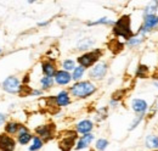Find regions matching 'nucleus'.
<instances>
[{"mask_svg":"<svg viewBox=\"0 0 158 151\" xmlns=\"http://www.w3.org/2000/svg\"><path fill=\"white\" fill-rule=\"evenodd\" d=\"M96 85L90 80H79L69 87L68 93L77 99H86L96 92Z\"/></svg>","mask_w":158,"mask_h":151,"instance_id":"1","label":"nucleus"},{"mask_svg":"<svg viewBox=\"0 0 158 151\" xmlns=\"http://www.w3.org/2000/svg\"><path fill=\"white\" fill-rule=\"evenodd\" d=\"M112 33L118 38H123L125 40H129L130 38L134 37V33L131 31V19L129 15H123L120 19L114 22Z\"/></svg>","mask_w":158,"mask_h":151,"instance_id":"2","label":"nucleus"},{"mask_svg":"<svg viewBox=\"0 0 158 151\" xmlns=\"http://www.w3.org/2000/svg\"><path fill=\"white\" fill-rule=\"evenodd\" d=\"M103 51L101 49H94L91 51H86L84 54H81L80 56L77 58L79 66L84 67L85 70L89 68V67H93L98 63V61L100 60V57L102 56Z\"/></svg>","mask_w":158,"mask_h":151,"instance_id":"3","label":"nucleus"},{"mask_svg":"<svg viewBox=\"0 0 158 151\" xmlns=\"http://www.w3.org/2000/svg\"><path fill=\"white\" fill-rule=\"evenodd\" d=\"M78 138V133L76 131H66L61 133L59 139V148L61 151H71L76 148V140Z\"/></svg>","mask_w":158,"mask_h":151,"instance_id":"4","label":"nucleus"},{"mask_svg":"<svg viewBox=\"0 0 158 151\" xmlns=\"http://www.w3.org/2000/svg\"><path fill=\"white\" fill-rule=\"evenodd\" d=\"M34 132L37 134V136H39L44 143H48L50 140H52L56 135V126L54 123H45V124H40L34 128Z\"/></svg>","mask_w":158,"mask_h":151,"instance_id":"5","label":"nucleus"},{"mask_svg":"<svg viewBox=\"0 0 158 151\" xmlns=\"http://www.w3.org/2000/svg\"><path fill=\"white\" fill-rule=\"evenodd\" d=\"M2 89L9 94H20L21 82L16 76H9L1 84Z\"/></svg>","mask_w":158,"mask_h":151,"instance_id":"6","label":"nucleus"},{"mask_svg":"<svg viewBox=\"0 0 158 151\" xmlns=\"http://www.w3.org/2000/svg\"><path fill=\"white\" fill-rule=\"evenodd\" d=\"M158 27V16H147L143 17V23L140 27L138 34L140 37H145V34H147L148 32H151L152 29Z\"/></svg>","mask_w":158,"mask_h":151,"instance_id":"7","label":"nucleus"},{"mask_svg":"<svg viewBox=\"0 0 158 151\" xmlns=\"http://www.w3.org/2000/svg\"><path fill=\"white\" fill-rule=\"evenodd\" d=\"M108 71V65L106 62H98L89 72V77L94 80H101L105 78V76Z\"/></svg>","mask_w":158,"mask_h":151,"instance_id":"8","label":"nucleus"},{"mask_svg":"<svg viewBox=\"0 0 158 151\" xmlns=\"http://www.w3.org/2000/svg\"><path fill=\"white\" fill-rule=\"evenodd\" d=\"M16 139L6 133H0V151H15L16 150Z\"/></svg>","mask_w":158,"mask_h":151,"instance_id":"9","label":"nucleus"},{"mask_svg":"<svg viewBox=\"0 0 158 151\" xmlns=\"http://www.w3.org/2000/svg\"><path fill=\"white\" fill-rule=\"evenodd\" d=\"M32 139H33V135H32V133L29 132V129L26 126L21 124L19 133L16 134V141L20 145H27Z\"/></svg>","mask_w":158,"mask_h":151,"instance_id":"10","label":"nucleus"},{"mask_svg":"<svg viewBox=\"0 0 158 151\" xmlns=\"http://www.w3.org/2000/svg\"><path fill=\"white\" fill-rule=\"evenodd\" d=\"M41 71L46 77H55L57 72V66L54 60L45 58L44 61H41Z\"/></svg>","mask_w":158,"mask_h":151,"instance_id":"11","label":"nucleus"},{"mask_svg":"<svg viewBox=\"0 0 158 151\" xmlns=\"http://www.w3.org/2000/svg\"><path fill=\"white\" fill-rule=\"evenodd\" d=\"M55 82L59 84V85H67L69 84V82L72 80V75L67 71H63V70H60L56 72V75L54 77Z\"/></svg>","mask_w":158,"mask_h":151,"instance_id":"12","label":"nucleus"},{"mask_svg":"<svg viewBox=\"0 0 158 151\" xmlns=\"http://www.w3.org/2000/svg\"><path fill=\"white\" fill-rule=\"evenodd\" d=\"M54 99H55V102L59 107H64V106H68L71 104V96H69V93L67 90L60 92Z\"/></svg>","mask_w":158,"mask_h":151,"instance_id":"13","label":"nucleus"},{"mask_svg":"<svg viewBox=\"0 0 158 151\" xmlns=\"http://www.w3.org/2000/svg\"><path fill=\"white\" fill-rule=\"evenodd\" d=\"M93 128H94V123L89 119H84V121H80L76 126V132L84 135V134H89L93 131Z\"/></svg>","mask_w":158,"mask_h":151,"instance_id":"14","label":"nucleus"},{"mask_svg":"<svg viewBox=\"0 0 158 151\" xmlns=\"http://www.w3.org/2000/svg\"><path fill=\"white\" fill-rule=\"evenodd\" d=\"M131 109L138 114H143L147 110V102L142 99H134L131 101Z\"/></svg>","mask_w":158,"mask_h":151,"instance_id":"15","label":"nucleus"},{"mask_svg":"<svg viewBox=\"0 0 158 151\" xmlns=\"http://www.w3.org/2000/svg\"><path fill=\"white\" fill-rule=\"evenodd\" d=\"M94 138H95V136H94V134H91V133L81 135V136L79 138L77 145H76V150H81V149L88 148V146L91 144V141L94 140Z\"/></svg>","mask_w":158,"mask_h":151,"instance_id":"16","label":"nucleus"},{"mask_svg":"<svg viewBox=\"0 0 158 151\" xmlns=\"http://www.w3.org/2000/svg\"><path fill=\"white\" fill-rule=\"evenodd\" d=\"M20 127H21L20 122H17V121H9V122L5 123L4 131H5L6 134H9V135L12 136V135H16V134L19 133Z\"/></svg>","mask_w":158,"mask_h":151,"instance_id":"17","label":"nucleus"},{"mask_svg":"<svg viewBox=\"0 0 158 151\" xmlns=\"http://www.w3.org/2000/svg\"><path fill=\"white\" fill-rule=\"evenodd\" d=\"M107 46H108V49H110L113 54H118V53H120V51L124 49V44L120 43V40H119L118 38L111 39V40L107 43Z\"/></svg>","mask_w":158,"mask_h":151,"instance_id":"18","label":"nucleus"},{"mask_svg":"<svg viewBox=\"0 0 158 151\" xmlns=\"http://www.w3.org/2000/svg\"><path fill=\"white\" fill-rule=\"evenodd\" d=\"M158 10V1H151L143 10V17L147 16H156V12Z\"/></svg>","mask_w":158,"mask_h":151,"instance_id":"19","label":"nucleus"},{"mask_svg":"<svg viewBox=\"0 0 158 151\" xmlns=\"http://www.w3.org/2000/svg\"><path fill=\"white\" fill-rule=\"evenodd\" d=\"M95 44V40L91 39V38H84L81 39L77 45V49L78 50H88V49H91L93 45Z\"/></svg>","mask_w":158,"mask_h":151,"instance_id":"20","label":"nucleus"},{"mask_svg":"<svg viewBox=\"0 0 158 151\" xmlns=\"http://www.w3.org/2000/svg\"><path fill=\"white\" fill-rule=\"evenodd\" d=\"M145 143H146V146L150 148V149H153V150H157L158 149V136L155 135V134L147 135Z\"/></svg>","mask_w":158,"mask_h":151,"instance_id":"21","label":"nucleus"},{"mask_svg":"<svg viewBox=\"0 0 158 151\" xmlns=\"http://www.w3.org/2000/svg\"><path fill=\"white\" fill-rule=\"evenodd\" d=\"M54 83H55L54 77H46V76H44V77H41V79H40V84H41L43 90L50 89V88L54 85Z\"/></svg>","mask_w":158,"mask_h":151,"instance_id":"22","label":"nucleus"},{"mask_svg":"<svg viewBox=\"0 0 158 151\" xmlns=\"http://www.w3.org/2000/svg\"><path fill=\"white\" fill-rule=\"evenodd\" d=\"M33 143H32V145L29 146V151H38L40 150L41 148H43V145H44V141L40 139L39 136H37V135H33Z\"/></svg>","mask_w":158,"mask_h":151,"instance_id":"23","label":"nucleus"},{"mask_svg":"<svg viewBox=\"0 0 158 151\" xmlns=\"http://www.w3.org/2000/svg\"><path fill=\"white\" fill-rule=\"evenodd\" d=\"M148 75H150L148 67L145 65H139L138 70H136V77L138 78H147Z\"/></svg>","mask_w":158,"mask_h":151,"instance_id":"24","label":"nucleus"},{"mask_svg":"<svg viewBox=\"0 0 158 151\" xmlns=\"http://www.w3.org/2000/svg\"><path fill=\"white\" fill-rule=\"evenodd\" d=\"M84 72H85V68H84V67H81V66H76V68L73 70V73H72V79H73V80H79V79L83 77Z\"/></svg>","mask_w":158,"mask_h":151,"instance_id":"25","label":"nucleus"},{"mask_svg":"<svg viewBox=\"0 0 158 151\" xmlns=\"http://www.w3.org/2000/svg\"><path fill=\"white\" fill-rule=\"evenodd\" d=\"M62 68H63V71H67V72L73 71L76 68V62L73 60H69V58L68 60H64L62 62Z\"/></svg>","mask_w":158,"mask_h":151,"instance_id":"26","label":"nucleus"},{"mask_svg":"<svg viewBox=\"0 0 158 151\" xmlns=\"http://www.w3.org/2000/svg\"><path fill=\"white\" fill-rule=\"evenodd\" d=\"M95 24H113L114 26V21L110 19L108 17H102L94 22H88V26H95Z\"/></svg>","mask_w":158,"mask_h":151,"instance_id":"27","label":"nucleus"},{"mask_svg":"<svg viewBox=\"0 0 158 151\" xmlns=\"http://www.w3.org/2000/svg\"><path fill=\"white\" fill-rule=\"evenodd\" d=\"M108 146V140H106V139H99L98 141H96V144H95V148H96V150L99 151H103Z\"/></svg>","mask_w":158,"mask_h":151,"instance_id":"28","label":"nucleus"},{"mask_svg":"<svg viewBox=\"0 0 158 151\" xmlns=\"http://www.w3.org/2000/svg\"><path fill=\"white\" fill-rule=\"evenodd\" d=\"M142 40H143L142 37H140V36H134V37L130 38V39L128 40V45H129V46H136V45L142 43Z\"/></svg>","mask_w":158,"mask_h":151,"instance_id":"29","label":"nucleus"},{"mask_svg":"<svg viewBox=\"0 0 158 151\" xmlns=\"http://www.w3.org/2000/svg\"><path fill=\"white\" fill-rule=\"evenodd\" d=\"M142 118H143V114H139L138 117H136V118H135V119L133 121V123L130 124V127H129V131H133L134 128H136L139 123H140V122L142 121Z\"/></svg>","mask_w":158,"mask_h":151,"instance_id":"30","label":"nucleus"},{"mask_svg":"<svg viewBox=\"0 0 158 151\" xmlns=\"http://www.w3.org/2000/svg\"><path fill=\"white\" fill-rule=\"evenodd\" d=\"M6 119H7V114L0 112V127H1L4 123H6Z\"/></svg>","mask_w":158,"mask_h":151,"instance_id":"31","label":"nucleus"},{"mask_svg":"<svg viewBox=\"0 0 158 151\" xmlns=\"http://www.w3.org/2000/svg\"><path fill=\"white\" fill-rule=\"evenodd\" d=\"M155 85H156V87L158 88V82H156V83H155Z\"/></svg>","mask_w":158,"mask_h":151,"instance_id":"32","label":"nucleus"},{"mask_svg":"<svg viewBox=\"0 0 158 151\" xmlns=\"http://www.w3.org/2000/svg\"><path fill=\"white\" fill-rule=\"evenodd\" d=\"M0 54H1V49H0Z\"/></svg>","mask_w":158,"mask_h":151,"instance_id":"33","label":"nucleus"},{"mask_svg":"<svg viewBox=\"0 0 158 151\" xmlns=\"http://www.w3.org/2000/svg\"><path fill=\"white\" fill-rule=\"evenodd\" d=\"M153 151H158V150H153Z\"/></svg>","mask_w":158,"mask_h":151,"instance_id":"34","label":"nucleus"}]
</instances>
